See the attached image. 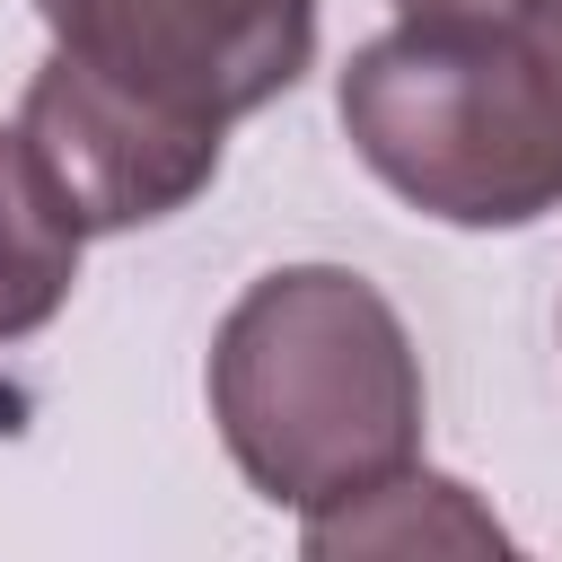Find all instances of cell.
<instances>
[{
    "label": "cell",
    "mask_w": 562,
    "mask_h": 562,
    "mask_svg": "<svg viewBox=\"0 0 562 562\" xmlns=\"http://www.w3.org/2000/svg\"><path fill=\"white\" fill-rule=\"evenodd\" d=\"M18 140L35 149V167L53 176V193L70 202V220L88 237H114V228L176 220L220 176V140L228 132L158 114L140 97L88 79L79 61L44 53V70L26 79V105H18Z\"/></svg>",
    "instance_id": "277c9868"
},
{
    "label": "cell",
    "mask_w": 562,
    "mask_h": 562,
    "mask_svg": "<svg viewBox=\"0 0 562 562\" xmlns=\"http://www.w3.org/2000/svg\"><path fill=\"white\" fill-rule=\"evenodd\" d=\"M334 114L422 220L536 228L562 211V97L509 18H395L342 61Z\"/></svg>",
    "instance_id": "7a4b0ae2"
},
{
    "label": "cell",
    "mask_w": 562,
    "mask_h": 562,
    "mask_svg": "<svg viewBox=\"0 0 562 562\" xmlns=\"http://www.w3.org/2000/svg\"><path fill=\"white\" fill-rule=\"evenodd\" d=\"M211 422L272 509H334L422 457V351L351 263L263 272L211 334Z\"/></svg>",
    "instance_id": "6da1fadb"
},
{
    "label": "cell",
    "mask_w": 562,
    "mask_h": 562,
    "mask_svg": "<svg viewBox=\"0 0 562 562\" xmlns=\"http://www.w3.org/2000/svg\"><path fill=\"white\" fill-rule=\"evenodd\" d=\"M79 237L88 228L70 220V202L53 193V176L9 123L0 132V342H26L61 316L79 281Z\"/></svg>",
    "instance_id": "5b68a950"
},
{
    "label": "cell",
    "mask_w": 562,
    "mask_h": 562,
    "mask_svg": "<svg viewBox=\"0 0 562 562\" xmlns=\"http://www.w3.org/2000/svg\"><path fill=\"white\" fill-rule=\"evenodd\" d=\"M509 26L536 53V70L553 79V97H562V0H509Z\"/></svg>",
    "instance_id": "52a82bcc"
},
{
    "label": "cell",
    "mask_w": 562,
    "mask_h": 562,
    "mask_svg": "<svg viewBox=\"0 0 562 562\" xmlns=\"http://www.w3.org/2000/svg\"><path fill=\"white\" fill-rule=\"evenodd\" d=\"M61 61L88 79L228 132L316 61V0H35Z\"/></svg>",
    "instance_id": "3957f363"
},
{
    "label": "cell",
    "mask_w": 562,
    "mask_h": 562,
    "mask_svg": "<svg viewBox=\"0 0 562 562\" xmlns=\"http://www.w3.org/2000/svg\"><path fill=\"white\" fill-rule=\"evenodd\" d=\"M509 536L492 527V509H474L465 483L448 474H386L334 509H307V553H501Z\"/></svg>",
    "instance_id": "8992f818"
},
{
    "label": "cell",
    "mask_w": 562,
    "mask_h": 562,
    "mask_svg": "<svg viewBox=\"0 0 562 562\" xmlns=\"http://www.w3.org/2000/svg\"><path fill=\"white\" fill-rule=\"evenodd\" d=\"M395 18H509V0H395Z\"/></svg>",
    "instance_id": "ba28073f"
}]
</instances>
